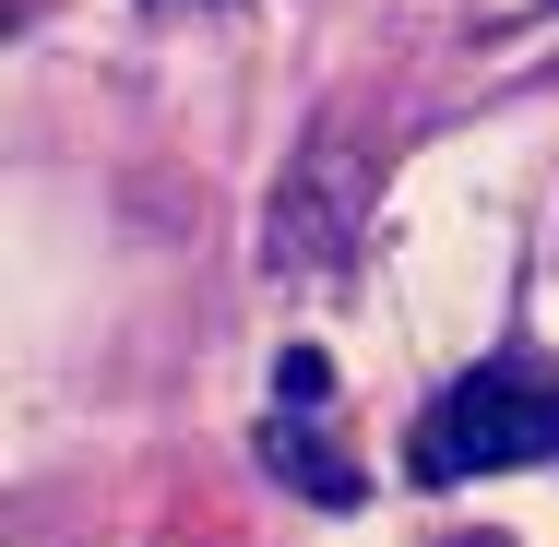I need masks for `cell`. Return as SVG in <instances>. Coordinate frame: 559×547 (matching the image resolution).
<instances>
[{
  "label": "cell",
  "instance_id": "6da1fadb",
  "mask_svg": "<svg viewBox=\"0 0 559 547\" xmlns=\"http://www.w3.org/2000/svg\"><path fill=\"white\" fill-rule=\"evenodd\" d=\"M559 452V369L548 357H476L452 393H429L417 417V488H464V476H500V464H548Z\"/></svg>",
  "mask_w": 559,
  "mask_h": 547
},
{
  "label": "cell",
  "instance_id": "7a4b0ae2",
  "mask_svg": "<svg viewBox=\"0 0 559 547\" xmlns=\"http://www.w3.org/2000/svg\"><path fill=\"white\" fill-rule=\"evenodd\" d=\"M357 191H369V167H357V143H310V167L274 191V262H345V238H357Z\"/></svg>",
  "mask_w": 559,
  "mask_h": 547
},
{
  "label": "cell",
  "instance_id": "3957f363",
  "mask_svg": "<svg viewBox=\"0 0 559 547\" xmlns=\"http://www.w3.org/2000/svg\"><path fill=\"white\" fill-rule=\"evenodd\" d=\"M262 464H274L298 500H322V512H357V464L322 440V417H262Z\"/></svg>",
  "mask_w": 559,
  "mask_h": 547
},
{
  "label": "cell",
  "instance_id": "277c9868",
  "mask_svg": "<svg viewBox=\"0 0 559 547\" xmlns=\"http://www.w3.org/2000/svg\"><path fill=\"white\" fill-rule=\"evenodd\" d=\"M322 405H334V357L322 345H286L274 357V417H322Z\"/></svg>",
  "mask_w": 559,
  "mask_h": 547
},
{
  "label": "cell",
  "instance_id": "5b68a950",
  "mask_svg": "<svg viewBox=\"0 0 559 547\" xmlns=\"http://www.w3.org/2000/svg\"><path fill=\"white\" fill-rule=\"evenodd\" d=\"M452 547H512V536H452Z\"/></svg>",
  "mask_w": 559,
  "mask_h": 547
}]
</instances>
